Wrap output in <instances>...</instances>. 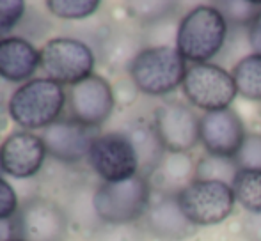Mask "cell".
Segmentation results:
<instances>
[{
  "mask_svg": "<svg viewBox=\"0 0 261 241\" xmlns=\"http://www.w3.org/2000/svg\"><path fill=\"white\" fill-rule=\"evenodd\" d=\"M46 153L62 163H79L87 158L93 140L98 137L96 128L86 126L71 117L55 120L41 131Z\"/></svg>",
  "mask_w": 261,
  "mask_h": 241,
  "instance_id": "7c38bea8",
  "label": "cell"
},
{
  "mask_svg": "<svg viewBox=\"0 0 261 241\" xmlns=\"http://www.w3.org/2000/svg\"><path fill=\"white\" fill-rule=\"evenodd\" d=\"M41 68V52L25 38L9 36L0 39V78L11 83L32 80Z\"/></svg>",
  "mask_w": 261,
  "mask_h": 241,
  "instance_id": "9a60e30c",
  "label": "cell"
},
{
  "mask_svg": "<svg viewBox=\"0 0 261 241\" xmlns=\"http://www.w3.org/2000/svg\"><path fill=\"white\" fill-rule=\"evenodd\" d=\"M68 94L57 82L41 76L21 83L7 101L9 117L25 131L45 130L61 119Z\"/></svg>",
  "mask_w": 261,
  "mask_h": 241,
  "instance_id": "6da1fadb",
  "label": "cell"
},
{
  "mask_svg": "<svg viewBox=\"0 0 261 241\" xmlns=\"http://www.w3.org/2000/svg\"><path fill=\"white\" fill-rule=\"evenodd\" d=\"M18 238L25 241H64L69 220L59 204L32 197L21 204L16 217Z\"/></svg>",
  "mask_w": 261,
  "mask_h": 241,
  "instance_id": "9c48e42d",
  "label": "cell"
},
{
  "mask_svg": "<svg viewBox=\"0 0 261 241\" xmlns=\"http://www.w3.org/2000/svg\"><path fill=\"white\" fill-rule=\"evenodd\" d=\"M41 69L46 78L59 85H75L93 75L94 52L84 41L75 38H54L43 45Z\"/></svg>",
  "mask_w": 261,
  "mask_h": 241,
  "instance_id": "8992f818",
  "label": "cell"
},
{
  "mask_svg": "<svg viewBox=\"0 0 261 241\" xmlns=\"http://www.w3.org/2000/svg\"><path fill=\"white\" fill-rule=\"evenodd\" d=\"M233 80L238 94L252 101H261V55L251 53L233 69Z\"/></svg>",
  "mask_w": 261,
  "mask_h": 241,
  "instance_id": "d6986e66",
  "label": "cell"
},
{
  "mask_svg": "<svg viewBox=\"0 0 261 241\" xmlns=\"http://www.w3.org/2000/svg\"><path fill=\"white\" fill-rule=\"evenodd\" d=\"M91 169L103 183L124 181L139 174V158L130 137L121 131L100 133L87 155Z\"/></svg>",
  "mask_w": 261,
  "mask_h": 241,
  "instance_id": "ba28073f",
  "label": "cell"
},
{
  "mask_svg": "<svg viewBox=\"0 0 261 241\" xmlns=\"http://www.w3.org/2000/svg\"><path fill=\"white\" fill-rule=\"evenodd\" d=\"M69 117L91 128H98L110 117L116 105V94L103 76L91 75L68 91Z\"/></svg>",
  "mask_w": 261,
  "mask_h": 241,
  "instance_id": "30bf717a",
  "label": "cell"
},
{
  "mask_svg": "<svg viewBox=\"0 0 261 241\" xmlns=\"http://www.w3.org/2000/svg\"><path fill=\"white\" fill-rule=\"evenodd\" d=\"M217 7H220V13L224 14L227 23H251L254 16L261 11V4L258 2H220Z\"/></svg>",
  "mask_w": 261,
  "mask_h": 241,
  "instance_id": "484cf974",
  "label": "cell"
},
{
  "mask_svg": "<svg viewBox=\"0 0 261 241\" xmlns=\"http://www.w3.org/2000/svg\"><path fill=\"white\" fill-rule=\"evenodd\" d=\"M18 236L16 229V218H9V220H0V241H13Z\"/></svg>",
  "mask_w": 261,
  "mask_h": 241,
  "instance_id": "4dcf8cb0",
  "label": "cell"
},
{
  "mask_svg": "<svg viewBox=\"0 0 261 241\" xmlns=\"http://www.w3.org/2000/svg\"><path fill=\"white\" fill-rule=\"evenodd\" d=\"M238 172V167L234 158H222V156L206 155L199 160L196 167L197 179L203 181H222L227 185H233L234 176Z\"/></svg>",
  "mask_w": 261,
  "mask_h": 241,
  "instance_id": "44dd1931",
  "label": "cell"
},
{
  "mask_svg": "<svg viewBox=\"0 0 261 241\" xmlns=\"http://www.w3.org/2000/svg\"><path fill=\"white\" fill-rule=\"evenodd\" d=\"M27 4L21 0H0V39L9 38L11 31L21 21Z\"/></svg>",
  "mask_w": 261,
  "mask_h": 241,
  "instance_id": "4316f807",
  "label": "cell"
},
{
  "mask_svg": "<svg viewBox=\"0 0 261 241\" xmlns=\"http://www.w3.org/2000/svg\"><path fill=\"white\" fill-rule=\"evenodd\" d=\"M244 234L249 241H261V213H249L244 220Z\"/></svg>",
  "mask_w": 261,
  "mask_h": 241,
  "instance_id": "f1b7e54d",
  "label": "cell"
},
{
  "mask_svg": "<svg viewBox=\"0 0 261 241\" xmlns=\"http://www.w3.org/2000/svg\"><path fill=\"white\" fill-rule=\"evenodd\" d=\"M18 211H20V204H18L16 190L9 181L0 176V220L14 218Z\"/></svg>",
  "mask_w": 261,
  "mask_h": 241,
  "instance_id": "83f0119b",
  "label": "cell"
},
{
  "mask_svg": "<svg viewBox=\"0 0 261 241\" xmlns=\"http://www.w3.org/2000/svg\"><path fill=\"white\" fill-rule=\"evenodd\" d=\"M0 172H2V169H0Z\"/></svg>",
  "mask_w": 261,
  "mask_h": 241,
  "instance_id": "836d02e7",
  "label": "cell"
},
{
  "mask_svg": "<svg viewBox=\"0 0 261 241\" xmlns=\"http://www.w3.org/2000/svg\"><path fill=\"white\" fill-rule=\"evenodd\" d=\"M13 241H25V239H20V238H16V239H13Z\"/></svg>",
  "mask_w": 261,
  "mask_h": 241,
  "instance_id": "d6a6232c",
  "label": "cell"
},
{
  "mask_svg": "<svg viewBox=\"0 0 261 241\" xmlns=\"http://www.w3.org/2000/svg\"><path fill=\"white\" fill-rule=\"evenodd\" d=\"M151 206V185L141 174L124 181L103 183L94 188V209L100 222L124 225L139 220Z\"/></svg>",
  "mask_w": 261,
  "mask_h": 241,
  "instance_id": "277c9868",
  "label": "cell"
},
{
  "mask_svg": "<svg viewBox=\"0 0 261 241\" xmlns=\"http://www.w3.org/2000/svg\"><path fill=\"white\" fill-rule=\"evenodd\" d=\"M227 21L219 7L197 6L181 18L176 31V50L185 61L204 64L222 50Z\"/></svg>",
  "mask_w": 261,
  "mask_h": 241,
  "instance_id": "7a4b0ae2",
  "label": "cell"
},
{
  "mask_svg": "<svg viewBox=\"0 0 261 241\" xmlns=\"http://www.w3.org/2000/svg\"><path fill=\"white\" fill-rule=\"evenodd\" d=\"M176 9V4L172 2H130L128 11L134 18H137L142 23H153V21L164 20L165 16Z\"/></svg>",
  "mask_w": 261,
  "mask_h": 241,
  "instance_id": "d4e9b609",
  "label": "cell"
},
{
  "mask_svg": "<svg viewBox=\"0 0 261 241\" xmlns=\"http://www.w3.org/2000/svg\"><path fill=\"white\" fill-rule=\"evenodd\" d=\"M190 174H192V162L187 153H165L164 160L151 174V177H156L160 188L172 190L176 186V193H179L189 185Z\"/></svg>",
  "mask_w": 261,
  "mask_h": 241,
  "instance_id": "ac0fdd59",
  "label": "cell"
},
{
  "mask_svg": "<svg viewBox=\"0 0 261 241\" xmlns=\"http://www.w3.org/2000/svg\"><path fill=\"white\" fill-rule=\"evenodd\" d=\"M234 199L249 213H261V172L238 170L233 181Z\"/></svg>",
  "mask_w": 261,
  "mask_h": 241,
  "instance_id": "ffe728a7",
  "label": "cell"
},
{
  "mask_svg": "<svg viewBox=\"0 0 261 241\" xmlns=\"http://www.w3.org/2000/svg\"><path fill=\"white\" fill-rule=\"evenodd\" d=\"M176 199L190 224L215 225L224 222L234 207L233 186L222 181H190Z\"/></svg>",
  "mask_w": 261,
  "mask_h": 241,
  "instance_id": "5b68a950",
  "label": "cell"
},
{
  "mask_svg": "<svg viewBox=\"0 0 261 241\" xmlns=\"http://www.w3.org/2000/svg\"><path fill=\"white\" fill-rule=\"evenodd\" d=\"M245 126L231 108L206 112L199 123V140L208 155L234 158L245 140Z\"/></svg>",
  "mask_w": 261,
  "mask_h": 241,
  "instance_id": "5bb4252c",
  "label": "cell"
},
{
  "mask_svg": "<svg viewBox=\"0 0 261 241\" xmlns=\"http://www.w3.org/2000/svg\"><path fill=\"white\" fill-rule=\"evenodd\" d=\"M181 85L187 100L204 112L229 108L238 94L233 75L212 62L189 66Z\"/></svg>",
  "mask_w": 261,
  "mask_h": 241,
  "instance_id": "52a82bcc",
  "label": "cell"
},
{
  "mask_svg": "<svg viewBox=\"0 0 261 241\" xmlns=\"http://www.w3.org/2000/svg\"><path fill=\"white\" fill-rule=\"evenodd\" d=\"M45 6L61 20H86L100 9L98 0H46Z\"/></svg>",
  "mask_w": 261,
  "mask_h": 241,
  "instance_id": "603a6c76",
  "label": "cell"
},
{
  "mask_svg": "<svg viewBox=\"0 0 261 241\" xmlns=\"http://www.w3.org/2000/svg\"><path fill=\"white\" fill-rule=\"evenodd\" d=\"M249 45L256 55H261V11L249 23Z\"/></svg>",
  "mask_w": 261,
  "mask_h": 241,
  "instance_id": "f546056e",
  "label": "cell"
},
{
  "mask_svg": "<svg viewBox=\"0 0 261 241\" xmlns=\"http://www.w3.org/2000/svg\"><path fill=\"white\" fill-rule=\"evenodd\" d=\"M7 117H9V112H7V103L4 101L2 94H0V133H2V131L6 130Z\"/></svg>",
  "mask_w": 261,
  "mask_h": 241,
  "instance_id": "1f68e13d",
  "label": "cell"
},
{
  "mask_svg": "<svg viewBox=\"0 0 261 241\" xmlns=\"http://www.w3.org/2000/svg\"><path fill=\"white\" fill-rule=\"evenodd\" d=\"M201 119L179 101H169L156 108L155 126L167 153H189L199 142Z\"/></svg>",
  "mask_w": 261,
  "mask_h": 241,
  "instance_id": "8fae6325",
  "label": "cell"
},
{
  "mask_svg": "<svg viewBox=\"0 0 261 241\" xmlns=\"http://www.w3.org/2000/svg\"><path fill=\"white\" fill-rule=\"evenodd\" d=\"M71 193L73 195L69 197L68 209H64L69 222L86 227V225H93L94 220H100L94 209V190L76 188Z\"/></svg>",
  "mask_w": 261,
  "mask_h": 241,
  "instance_id": "7402d4cb",
  "label": "cell"
},
{
  "mask_svg": "<svg viewBox=\"0 0 261 241\" xmlns=\"http://www.w3.org/2000/svg\"><path fill=\"white\" fill-rule=\"evenodd\" d=\"M132 83L148 96H164L183 83L185 59L172 46L158 45L139 50L128 64Z\"/></svg>",
  "mask_w": 261,
  "mask_h": 241,
  "instance_id": "3957f363",
  "label": "cell"
},
{
  "mask_svg": "<svg viewBox=\"0 0 261 241\" xmlns=\"http://www.w3.org/2000/svg\"><path fill=\"white\" fill-rule=\"evenodd\" d=\"M238 170H259L261 172V133L247 135L240 151L234 156Z\"/></svg>",
  "mask_w": 261,
  "mask_h": 241,
  "instance_id": "cb8c5ba5",
  "label": "cell"
},
{
  "mask_svg": "<svg viewBox=\"0 0 261 241\" xmlns=\"http://www.w3.org/2000/svg\"><path fill=\"white\" fill-rule=\"evenodd\" d=\"M130 137L132 144L135 147L139 158V174L144 177H149L153 172L158 169V165L162 163L165 156V147L162 144V140L158 138V133L155 126L149 124H137L135 128H132L130 133H126Z\"/></svg>",
  "mask_w": 261,
  "mask_h": 241,
  "instance_id": "e0dca14e",
  "label": "cell"
},
{
  "mask_svg": "<svg viewBox=\"0 0 261 241\" xmlns=\"http://www.w3.org/2000/svg\"><path fill=\"white\" fill-rule=\"evenodd\" d=\"M46 155L39 135L25 130L13 131L0 144V169L14 179H29L43 169Z\"/></svg>",
  "mask_w": 261,
  "mask_h": 241,
  "instance_id": "4fadbf2b",
  "label": "cell"
},
{
  "mask_svg": "<svg viewBox=\"0 0 261 241\" xmlns=\"http://www.w3.org/2000/svg\"><path fill=\"white\" fill-rule=\"evenodd\" d=\"M144 217L148 231L160 239H185L196 231V225L183 215L176 195L162 197L149 206Z\"/></svg>",
  "mask_w": 261,
  "mask_h": 241,
  "instance_id": "2e32d148",
  "label": "cell"
}]
</instances>
